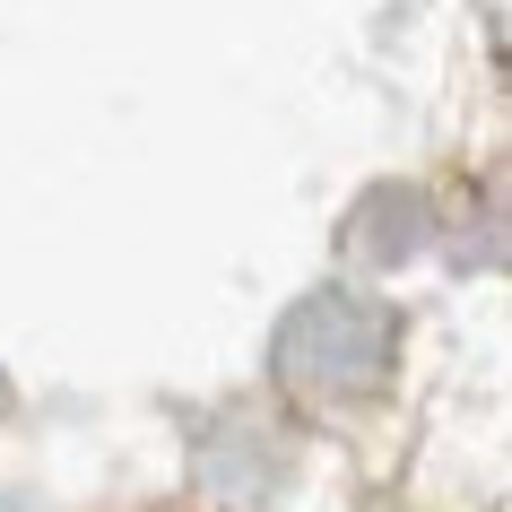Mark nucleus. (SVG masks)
<instances>
[{
  "instance_id": "obj_1",
  "label": "nucleus",
  "mask_w": 512,
  "mask_h": 512,
  "mask_svg": "<svg viewBox=\"0 0 512 512\" xmlns=\"http://www.w3.org/2000/svg\"><path fill=\"white\" fill-rule=\"evenodd\" d=\"M391 356H400V322L374 296H356V287H322V296H304L278 322L270 365L304 400H356V391H382Z\"/></svg>"
}]
</instances>
